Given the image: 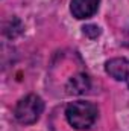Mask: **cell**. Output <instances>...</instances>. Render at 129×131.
<instances>
[{
  "label": "cell",
  "mask_w": 129,
  "mask_h": 131,
  "mask_svg": "<svg viewBox=\"0 0 129 131\" xmlns=\"http://www.w3.org/2000/svg\"><path fill=\"white\" fill-rule=\"evenodd\" d=\"M97 114H99L97 107L93 102L87 101L71 102L65 110L68 124L76 130H88L90 127H93V124L97 119Z\"/></svg>",
  "instance_id": "obj_1"
},
{
  "label": "cell",
  "mask_w": 129,
  "mask_h": 131,
  "mask_svg": "<svg viewBox=\"0 0 129 131\" xmlns=\"http://www.w3.org/2000/svg\"><path fill=\"white\" fill-rule=\"evenodd\" d=\"M91 87V82H90V78L84 73H79L76 76H73L68 84H67V92L70 95H82V93H87Z\"/></svg>",
  "instance_id": "obj_5"
},
{
  "label": "cell",
  "mask_w": 129,
  "mask_h": 131,
  "mask_svg": "<svg viewBox=\"0 0 129 131\" xmlns=\"http://www.w3.org/2000/svg\"><path fill=\"white\" fill-rule=\"evenodd\" d=\"M105 70L117 81H123L129 85V60L128 58H114L105 64Z\"/></svg>",
  "instance_id": "obj_3"
},
{
  "label": "cell",
  "mask_w": 129,
  "mask_h": 131,
  "mask_svg": "<svg viewBox=\"0 0 129 131\" xmlns=\"http://www.w3.org/2000/svg\"><path fill=\"white\" fill-rule=\"evenodd\" d=\"M44 110V102L43 99L36 95H28L26 98H23L15 107V119L23 124V125H31V124H35L41 113Z\"/></svg>",
  "instance_id": "obj_2"
},
{
  "label": "cell",
  "mask_w": 129,
  "mask_h": 131,
  "mask_svg": "<svg viewBox=\"0 0 129 131\" xmlns=\"http://www.w3.org/2000/svg\"><path fill=\"white\" fill-rule=\"evenodd\" d=\"M100 0H71L70 9L73 17L82 20V18H90L91 15H94L99 8Z\"/></svg>",
  "instance_id": "obj_4"
},
{
  "label": "cell",
  "mask_w": 129,
  "mask_h": 131,
  "mask_svg": "<svg viewBox=\"0 0 129 131\" xmlns=\"http://www.w3.org/2000/svg\"><path fill=\"white\" fill-rule=\"evenodd\" d=\"M84 34L90 38H97L100 35V28L96 25H87V26H84Z\"/></svg>",
  "instance_id": "obj_6"
}]
</instances>
